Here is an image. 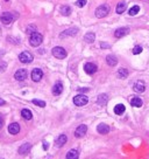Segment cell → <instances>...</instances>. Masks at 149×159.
I'll use <instances>...</instances> for the list:
<instances>
[{"label":"cell","instance_id":"14","mask_svg":"<svg viewBox=\"0 0 149 159\" xmlns=\"http://www.w3.org/2000/svg\"><path fill=\"white\" fill-rule=\"evenodd\" d=\"M62 91H63V84L61 82H56L52 87V94L57 96V95H61Z\"/></svg>","mask_w":149,"mask_h":159},{"label":"cell","instance_id":"27","mask_svg":"<svg viewBox=\"0 0 149 159\" xmlns=\"http://www.w3.org/2000/svg\"><path fill=\"white\" fill-rule=\"evenodd\" d=\"M21 116H22L25 119H27V121H30V119L33 118V115H32V112H30L28 109H23V110L21 111Z\"/></svg>","mask_w":149,"mask_h":159},{"label":"cell","instance_id":"3","mask_svg":"<svg viewBox=\"0 0 149 159\" xmlns=\"http://www.w3.org/2000/svg\"><path fill=\"white\" fill-rule=\"evenodd\" d=\"M51 53H52V55H54L56 59H59V60L66 57V52H65V49L62 48V47H55V48H52Z\"/></svg>","mask_w":149,"mask_h":159},{"label":"cell","instance_id":"24","mask_svg":"<svg viewBox=\"0 0 149 159\" xmlns=\"http://www.w3.org/2000/svg\"><path fill=\"white\" fill-rule=\"evenodd\" d=\"M59 12H61L62 15L68 17V15H70V13H71V8H70V6L64 5V6H62V7L59 8Z\"/></svg>","mask_w":149,"mask_h":159},{"label":"cell","instance_id":"28","mask_svg":"<svg viewBox=\"0 0 149 159\" xmlns=\"http://www.w3.org/2000/svg\"><path fill=\"white\" fill-rule=\"evenodd\" d=\"M127 76H128V70H127V69L120 68V69L118 70V77H120V78H126Z\"/></svg>","mask_w":149,"mask_h":159},{"label":"cell","instance_id":"31","mask_svg":"<svg viewBox=\"0 0 149 159\" xmlns=\"http://www.w3.org/2000/svg\"><path fill=\"white\" fill-rule=\"evenodd\" d=\"M142 52V47L141 46H136V47H134V49H133V54L134 55H137V54H140Z\"/></svg>","mask_w":149,"mask_h":159},{"label":"cell","instance_id":"1","mask_svg":"<svg viewBox=\"0 0 149 159\" xmlns=\"http://www.w3.org/2000/svg\"><path fill=\"white\" fill-rule=\"evenodd\" d=\"M42 40H43L42 35H41L40 33L34 32V33H32V34H30V38H29V43H30V46H33V47H37V46H40V45L42 43Z\"/></svg>","mask_w":149,"mask_h":159},{"label":"cell","instance_id":"29","mask_svg":"<svg viewBox=\"0 0 149 159\" xmlns=\"http://www.w3.org/2000/svg\"><path fill=\"white\" fill-rule=\"evenodd\" d=\"M139 11H140V7L137 6V5H135V6H133L130 10H129V15H135V14H137L139 13Z\"/></svg>","mask_w":149,"mask_h":159},{"label":"cell","instance_id":"40","mask_svg":"<svg viewBox=\"0 0 149 159\" xmlns=\"http://www.w3.org/2000/svg\"><path fill=\"white\" fill-rule=\"evenodd\" d=\"M6 1H8V0H6Z\"/></svg>","mask_w":149,"mask_h":159},{"label":"cell","instance_id":"36","mask_svg":"<svg viewBox=\"0 0 149 159\" xmlns=\"http://www.w3.org/2000/svg\"><path fill=\"white\" fill-rule=\"evenodd\" d=\"M4 126V119L1 118V117H0V129H1Z\"/></svg>","mask_w":149,"mask_h":159},{"label":"cell","instance_id":"16","mask_svg":"<svg viewBox=\"0 0 149 159\" xmlns=\"http://www.w3.org/2000/svg\"><path fill=\"white\" fill-rule=\"evenodd\" d=\"M30 149H32V145L29 143H26L19 147V153L20 154H27V153H29Z\"/></svg>","mask_w":149,"mask_h":159},{"label":"cell","instance_id":"5","mask_svg":"<svg viewBox=\"0 0 149 159\" xmlns=\"http://www.w3.org/2000/svg\"><path fill=\"white\" fill-rule=\"evenodd\" d=\"M19 60H20V62H22V63H30V62L34 60V56H33L29 52H22V53L19 55Z\"/></svg>","mask_w":149,"mask_h":159},{"label":"cell","instance_id":"7","mask_svg":"<svg viewBox=\"0 0 149 159\" xmlns=\"http://www.w3.org/2000/svg\"><path fill=\"white\" fill-rule=\"evenodd\" d=\"M43 77V71L40 68H35L32 71V80L34 82H40Z\"/></svg>","mask_w":149,"mask_h":159},{"label":"cell","instance_id":"4","mask_svg":"<svg viewBox=\"0 0 149 159\" xmlns=\"http://www.w3.org/2000/svg\"><path fill=\"white\" fill-rule=\"evenodd\" d=\"M88 102H89V98H88L85 95H83V94H79V95H77V96L73 97V103L76 104V105H78V107L85 105Z\"/></svg>","mask_w":149,"mask_h":159},{"label":"cell","instance_id":"37","mask_svg":"<svg viewBox=\"0 0 149 159\" xmlns=\"http://www.w3.org/2000/svg\"><path fill=\"white\" fill-rule=\"evenodd\" d=\"M43 149H44V150H48V143H47V142L43 143Z\"/></svg>","mask_w":149,"mask_h":159},{"label":"cell","instance_id":"26","mask_svg":"<svg viewBox=\"0 0 149 159\" xmlns=\"http://www.w3.org/2000/svg\"><path fill=\"white\" fill-rule=\"evenodd\" d=\"M106 102H107V95L101 94V95H99V96H98L97 103H98L99 105H105V104H106Z\"/></svg>","mask_w":149,"mask_h":159},{"label":"cell","instance_id":"2","mask_svg":"<svg viewBox=\"0 0 149 159\" xmlns=\"http://www.w3.org/2000/svg\"><path fill=\"white\" fill-rule=\"evenodd\" d=\"M110 13V6L107 5H101L96 10V17L97 18H105Z\"/></svg>","mask_w":149,"mask_h":159},{"label":"cell","instance_id":"32","mask_svg":"<svg viewBox=\"0 0 149 159\" xmlns=\"http://www.w3.org/2000/svg\"><path fill=\"white\" fill-rule=\"evenodd\" d=\"M76 5L78 6V7H84L85 5H86V0H77V1H76Z\"/></svg>","mask_w":149,"mask_h":159},{"label":"cell","instance_id":"25","mask_svg":"<svg viewBox=\"0 0 149 159\" xmlns=\"http://www.w3.org/2000/svg\"><path fill=\"white\" fill-rule=\"evenodd\" d=\"M126 7H127V5H126V3H120V4H118L117 5V13L118 14H122L125 11H126Z\"/></svg>","mask_w":149,"mask_h":159},{"label":"cell","instance_id":"38","mask_svg":"<svg viewBox=\"0 0 149 159\" xmlns=\"http://www.w3.org/2000/svg\"><path fill=\"white\" fill-rule=\"evenodd\" d=\"M0 105H5V101L3 98H0Z\"/></svg>","mask_w":149,"mask_h":159},{"label":"cell","instance_id":"22","mask_svg":"<svg viewBox=\"0 0 149 159\" xmlns=\"http://www.w3.org/2000/svg\"><path fill=\"white\" fill-rule=\"evenodd\" d=\"M125 110H126V107H125L123 104H117V105L114 107V112H115L117 115H122V114L125 112Z\"/></svg>","mask_w":149,"mask_h":159},{"label":"cell","instance_id":"21","mask_svg":"<svg viewBox=\"0 0 149 159\" xmlns=\"http://www.w3.org/2000/svg\"><path fill=\"white\" fill-rule=\"evenodd\" d=\"M66 140H68L66 136H65V135H61V136L57 138V140H56V145H57L58 147H61V146H63V145L66 143Z\"/></svg>","mask_w":149,"mask_h":159},{"label":"cell","instance_id":"10","mask_svg":"<svg viewBox=\"0 0 149 159\" xmlns=\"http://www.w3.org/2000/svg\"><path fill=\"white\" fill-rule=\"evenodd\" d=\"M27 70L26 69H19L17 70V73L14 74V77L15 80H18V81H23V80L27 78Z\"/></svg>","mask_w":149,"mask_h":159},{"label":"cell","instance_id":"8","mask_svg":"<svg viewBox=\"0 0 149 159\" xmlns=\"http://www.w3.org/2000/svg\"><path fill=\"white\" fill-rule=\"evenodd\" d=\"M86 132H88V126L85 124H82L76 129V131H74V136H76L77 138H79V137L85 136Z\"/></svg>","mask_w":149,"mask_h":159},{"label":"cell","instance_id":"11","mask_svg":"<svg viewBox=\"0 0 149 159\" xmlns=\"http://www.w3.org/2000/svg\"><path fill=\"white\" fill-rule=\"evenodd\" d=\"M129 33V28L128 27H121V28H118L114 33V36L115 38H122V36H126L127 34Z\"/></svg>","mask_w":149,"mask_h":159},{"label":"cell","instance_id":"6","mask_svg":"<svg viewBox=\"0 0 149 159\" xmlns=\"http://www.w3.org/2000/svg\"><path fill=\"white\" fill-rule=\"evenodd\" d=\"M13 20H14V15L11 12H5L1 17H0V21H1L3 24H5V25H10Z\"/></svg>","mask_w":149,"mask_h":159},{"label":"cell","instance_id":"17","mask_svg":"<svg viewBox=\"0 0 149 159\" xmlns=\"http://www.w3.org/2000/svg\"><path fill=\"white\" fill-rule=\"evenodd\" d=\"M144 89H146V86H144V83L142 81H137V82L134 83V90L136 93H143Z\"/></svg>","mask_w":149,"mask_h":159},{"label":"cell","instance_id":"18","mask_svg":"<svg viewBox=\"0 0 149 159\" xmlns=\"http://www.w3.org/2000/svg\"><path fill=\"white\" fill-rule=\"evenodd\" d=\"M106 62H107L108 66L114 67V66L118 64V59H117L114 55H107V57H106Z\"/></svg>","mask_w":149,"mask_h":159},{"label":"cell","instance_id":"34","mask_svg":"<svg viewBox=\"0 0 149 159\" xmlns=\"http://www.w3.org/2000/svg\"><path fill=\"white\" fill-rule=\"evenodd\" d=\"M7 67V64L6 63H4V62H0V69H1V71H3V68L5 69Z\"/></svg>","mask_w":149,"mask_h":159},{"label":"cell","instance_id":"33","mask_svg":"<svg viewBox=\"0 0 149 159\" xmlns=\"http://www.w3.org/2000/svg\"><path fill=\"white\" fill-rule=\"evenodd\" d=\"M36 31V27L35 26H33V25H30V26H28V28H27V34H32V33H34Z\"/></svg>","mask_w":149,"mask_h":159},{"label":"cell","instance_id":"12","mask_svg":"<svg viewBox=\"0 0 149 159\" xmlns=\"http://www.w3.org/2000/svg\"><path fill=\"white\" fill-rule=\"evenodd\" d=\"M8 132L11 135H18L20 132V125H19V123H12V124H10Z\"/></svg>","mask_w":149,"mask_h":159},{"label":"cell","instance_id":"20","mask_svg":"<svg viewBox=\"0 0 149 159\" xmlns=\"http://www.w3.org/2000/svg\"><path fill=\"white\" fill-rule=\"evenodd\" d=\"M95 39H96V35H95V33H92V32L86 33L85 36H84V40H85V42H88V43L95 42Z\"/></svg>","mask_w":149,"mask_h":159},{"label":"cell","instance_id":"15","mask_svg":"<svg viewBox=\"0 0 149 159\" xmlns=\"http://www.w3.org/2000/svg\"><path fill=\"white\" fill-rule=\"evenodd\" d=\"M97 131H98L99 133H101V135H106V133L110 132V126H108L107 124H105V123H101V124L98 125Z\"/></svg>","mask_w":149,"mask_h":159},{"label":"cell","instance_id":"19","mask_svg":"<svg viewBox=\"0 0 149 159\" xmlns=\"http://www.w3.org/2000/svg\"><path fill=\"white\" fill-rule=\"evenodd\" d=\"M142 104H143V102H142V100L140 97H132V100H130V105L132 107L140 108V107H142Z\"/></svg>","mask_w":149,"mask_h":159},{"label":"cell","instance_id":"9","mask_svg":"<svg viewBox=\"0 0 149 159\" xmlns=\"http://www.w3.org/2000/svg\"><path fill=\"white\" fill-rule=\"evenodd\" d=\"M84 70H85L86 74L92 75V74H95V73L98 70V67H97L95 63L89 62V63H85V66H84Z\"/></svg>","mask_w":149,"mask_h":159},{"label":"cell","instance_id":"30","mask_svg":"<svg viewBox=\"0 0 149 159\" xmlns=\"http://www.w3.org/2000/svg\"><path fill=\"white\" fill-rule=\"evenodd\" d=\"M33 104L40 107V108H44L46 107V102L44 101H40V100H33Z\"/></svg>","mask_w":149,"mask_h":159},{"label":"cell","instance_id":"23","mask_svg":"<svg viewBox=\"0 0 149 159\" xmlns=\"http://www.w3.org/2000/svg\"><path fill=\"white\" fill-rule=\"evenodd\" d=\"M66 158L68 159H77L78 158V151L77 150H70L66 153Z\"/></svg>","mask_w":149,"mask_h":159},{"label":"cell","instance_id":"39","mask_svg":"<svg viewBox=\"0 0 149 159\" xmlns=\"http://www.w3.org/2000/svg\"><path fill=\"white\" fill-rule=\"evenodd\" d=\"M101 47H103V48H106V47L108 48L110 46H108V45H105V43H101Z\"/></svg>","mask_w":149,"mask_h":159},{"label":"cell","instance_id":"13","mask_svg":"<svg viewBox=\"0 0 149 159\" xmlns=\"http://www.w3.org/2000/svg\"><path fill=\"white\" fill-rule=\"evenodd\" d=\"M77 33H78V28H70V29L64 31V32L61 34V38H65V36H74Z\"/></svg>","mask_w":149,"mask_h":159},{"label":"cell","instance_id":"35","mask_svg":"<svg viewBox=\"0 0 149 159\" xmlns=\"http://www.w3.org/2000/svg\"><path fill=\"white\" fill-rule=\"evenodd\" d=\"M78 91H81V93H85V91H89V89H88V88H81V89H78Z\"/></svg>","mask_w":149,"mask_h":159}]
</instances>
